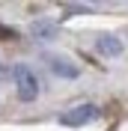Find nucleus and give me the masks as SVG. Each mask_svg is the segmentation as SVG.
Listing matches in <instances>:
<instances>
[{
    "label": "nucleus",
    "instance_id": "f257e3e1",
    "mask_svg": "<svg viewBox=\"0 0 128 131\" xmlns=\"http://www.w3.org/2000/svg\"><path fill=\"white\" fill-rule=\"evenodd\" d=\"M15 83H18V98H21V101H33V98H36L39 83H36V78H33V72L27 66H18L15 69Z\"/></svg>",
    "mask_w": 128,
    "mask_h": 131
},
{
    "label": "nucleus",
    "instance_id": "f03ea898",
    "mask_svg": "<svg viewBox=\"0 0 128 131\" xmlns=\"http://www.w3.org/2000/svg\"><path fill=\"white\" fill-rule=\"evenodd\" d=\"M95 116H98V107H95V104H80V107H74V110H69L66 116H60V122H63V125H72V128H78V125L92 122Z\"/></svg>",
    "mask_w": 128,
    "mask_h": 131
},
{
    "label": "nucleus",
    "instance_id": "7ed1b4c3",
    "mask_svg": "<svg viewBox=\"0 0 128 131\" xmlns=\"http://www.w3.org/2000/svg\"><path fill=\"white\" fill-rule=\"evenodd\" d=\"M95 48L101 51V54H107V57H116V54L122 51V42L116 39V36H98Z\"/></svg>",
    "mask_w": 128,
    "mask_h": 131
},
{
    "label": "nucleus",
    "instance_id": "20e7f679",
    "mask_svg": "<svg viewBox=\"0 0 128 131\" xmlns=\"http://www.w3.org/2000/svg\"><path fill=\"white\" fill-rule=\"evenodd\" d=\"M54 72H57V74H69V78H74V74H78V69H74L72 63H66V60H57Z\"/></svg>",
    "mask_w": 128,
    "mask_h": 131
},
{
    "label": "nucleus",
    "instance_id": "39448f33",
    "mask_svg": "<svg viewBox=\"0 0 128 131\" xmlns=\"http://www.w3.org/2000/svg\"><path fill=\"white\" fill-rule=\"evenodd\" d=\"M33 33H36V36H54L57 27H51V24H36V27H33Z\"/></svg>",
    "mask_w": 128,
    "mask_h": 131
},
{
    "label": "nucleus",
    "instance_id": "423d86ee",
    "mask_svg": "<svg viewBox=\"0 0 128 131\" xmlns=\"http://www.w3.org/2000/svg\"><path fill=\"white\" fill-rule=\"evenodd\" d=\"M0 36H3V39H15V33L9 30V27H3V24H0Z\"/></svg>",
    "mask_w": 128,
    "mask_h": 131
}]
</instances>
